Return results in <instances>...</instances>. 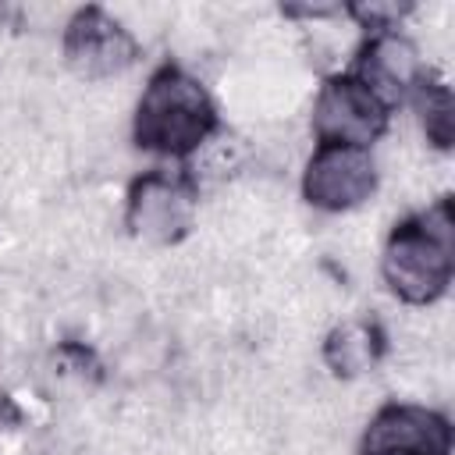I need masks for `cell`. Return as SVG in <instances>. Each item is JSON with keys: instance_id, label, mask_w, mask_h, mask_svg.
<instances>
[{"instance_id": "obj_1", "label": "cell", "mask_w": 455, "mask_h": 455, "mask_svg": "<svg viewBox=\"0 0 455 455\" xmlns=\"http://www.w3.org/2000/svg\"><path fill=\"white\" fill-rule=\"evenodd\" d=\"M217 103L206 85L178 64H160L135 103L132 139L142 153L185 160L217 132Z\"/></svg>"}, {"instance_id": "obj_2", "label": "cell", "mask_w": 455, "mask_h": 455, "mask_svg": "<svg viewBox=\"0 0 455 455\" xmlns=\"http://www.w3.org/2000/svg\"><path fill=\"white\" fill-rule=\"evenodd\" d=\"M380 274L387 291L409 306H430L448 291L455 274V217L448 196L391 228Z\"/></svg>"}, {"instance_id": "obj_3", "label": "cell", "mask_w": 455, "mask_h": 455, "mask_svg": "<svg viewBox=\"0 0 455 455\" xmlns=\"http://www.w3.org/2000/svg\"><path fill=\"white\" fill-rule=\"evenodd\" d=\"M391 110L352 75H327L313 103V135L316 146H359L370 149L387 132Z\"/></svg>"}, {"instance_id": "obj_4", "label": "cell", "mask_w": 455, "mask_h": 455, "mask_svg": "<svg viewBox=\"0 0 455 455\" xmlns=\"http://www.w3.org/2000/svg\"><path fill=\"white\" fill-rule=\"evenodd\" d=\"M196 181L188 174L146 171L128 185L124 224L149 245H174L192 231L196 220Z\"/></svg>"}, {"instance_id": "obj_5", "label": "cell", "mask_w": 455, "mask_h": 455, "mask_svg": "<svg viewBox=\"0 0 455 455\" xmlns=\"http://www.w3.org/2000/svg\"><path fill=\"white\" fill-rule=\"evenodd\" d=\"M377 192V164L359 146H316L302 171V196L309 206L341 213L355 210Z\"/></svg>"}, {"instance_id": "obj_6", "label": "cell", "mask_w": 455, "mask_h": 455, "mask_svg": "<svg viewBox=\"0 0 455 455\" xmlns=\"http://www.w3.org/2000/svg\"><path fill=\"white\" fill-rule=\"evenodd\" d=\"M64 60L78 78H110L135 64L139 43L135 36L110 18L103 7L89 4L71 14L64 25Z\"/></svg>"}, {"instance_id": "obj_7", "label": "cell", "mask_w": 455, "mask_h": 455, "mask_svg": "<svg viewBox=\"0 0 455 455\" xmlns=\"http://www.w3.org/2000/svg\"><path fill=\"white\" fill-rule=\"evenodd\" d=\"M359 455H451V423L437 409L387 402L370 419Z\"/></svg>"}, {"instance_id": "obj_8", "label": "cell", "mask_w": 455, "mask_h": 455, "mask_svg": "<svg viewBox=\"0 0 455 455\" xmlns=\"http://www.w3.org/2000/svg\"><path fill=\"white\" fill-rule=\"evenodd\" d=\"M419 71H423V64H419L412 39H405L398 32H370L366 43L355 50V60H352V75L387 110H395L409 100Z\"/></svg>"}, {"instance_id": "obj_9", "label": "cell", "mask_w": 455, "mask_h": 455, "mask_svg": "<svg viewBox=\"0 0 455 455\" xmlns=\"http://www.w3.org/2000/svg\"><path fill=\"white\" fill-rule=\"evenodd\" d=\"M387 352V334L377 320L370 316H352L341 320L327 338H323V363L334 377L352 380L366 370H373Z\"/></svg>"}, {"instance_id": "obj_10", "label": "cell", "mask_w": 455, "mask_h": 455, "mask_svg": "<svg viewBox=\"0 0 455 455\" xmlns=\"http://www.w3.org/2000/svg\"><path fill=\"white\" fill-rule=\"evenodd\" d=\"M405 103H412V110L419 114V124H423L427 139L437 149H448L451 139H455V107H451V89L441 78V71L423 68Z\"/></svg>"}, {"instance_id": "obj_11", "label": "cell", "mask_w": 455, "mask_h": 455, "mask_svg": "<svg viewBox=\"0 0 455 455\" xmlns=\"http://www.w3.org/2000/svg\"><path fill=\"white\" fill-rule=\"evenodd\" d=\"M345 11H348L363 28H370V32H391L395 21L412 11V4H352V7H345Z\"/></svg>"}]
</instances>
